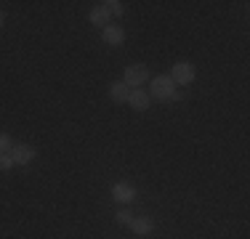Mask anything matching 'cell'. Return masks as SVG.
Masks as SVG:
<instances>
[{
	"instance_id": "obj_3",
	"label": "cell",
	"mask_w": 250,
	"mask_h": 239,
	"mask_svg": "<svg viewBox=\"0 0 250 239\" xmlns=\"http://www.w3.org/2000/svg\"><path fill=\"white\" fill-rule=\"evenodd\" d=\"M194 77H197V72H194L192 61H176L173 67H170V80H173L176 85H192Z\"/></svg>"
},
{
	"instance_id": "obj_11",
	"label": "cell",
	"mask_w": 250,
	"mask_h": 239,
	"mask_svg": "<svg viewBox=\"0 0 250 239\" xmlns=\"http://www.w3.org/2000/svg\"><path fill=\"white\" fill-rule=\"evenodd\" d=\"M115 218H117V223H120V226H130V220H133V213H130L128 207H120Z\"/></svg>"
},
{
	"instance_id": "obj_6",
	"label": "cell",
	"mask_w": 250,
	"mask_h": 239,
	"mask_svg": "<svg viewBox=\"0 0 250 239\" xmlns=\"http://www.w3.org/2000/svg\"><path fill=\"white\" fill-rule=\"evenodd\" d=\"M88 21H91L93 27H101V29H104L106 24H112V14H109V8H106L104 3L93 5L91 14H88Z\"/></svg>"
},
{
	"instance_id": "obj_1",
	"label": "cell",
	"mask_w": 250,
	"mask_h": 239,
	"mask_svg": "<svg viewBox=\"0 0 250 239\" xmlns=\"http://www.w3.org/2000/svg\"><path fill=\"white\" fill-rule=\"evenodd\" d=\"M152 96V101H176L178 96V85L173 80H170V75H157V77H152V82H149V91H146Z\"/></svg>"
},
{
	"instance_id": "obj_2",
	"label": "cell",
	"mask_w": 250,
	"mask_h": 239,
	"mask_svg": "<svg viewBox=\"0 0 250 239\" xmlns=\"http://www.w3.org/2000/svg\"><path fill=\"white\" fill-rule=\"evenodd\" d=\"M146 80H149V67H146V64H130V67H125L123 82L130 91H133V88H141Z\"/></svg>"
},
{
	"instance_id": "obj_10",
	"label": "cell",
	"mask_w": 250,
	"mask_h": 239,
	"mask_svg": "<svg viewBox=\"0 0 250 239\" xmlns=\"http://www.w3.org/2000/svg\"><path fill=\"white\" fill-rule=\"evenodd\" d=\"M128 96H130V88L125 85L123 80H117L109 85V99L115 101V104H128Z\"/></svg>"
},
{
	"instance_id": "obj_15",
	"label": "cell",
	"mask_w": 250,
	"mask_h": 239,
	"mask_svg": "<svg viewBox=\"0 0 250 239\" xmlns=\"http://www.w3.org/2000/svg\"><path fill=\"white\" fill-rule=\"evenodd\" d=\"M3 21H5V14H3V11H0V27H3Z\"/></svg>"
},
{
	"instance_id": "obj_5",
	"label": "cell",
	"mask_w": 250,
	"mask_h": 239,
	"mask_svg": "<svg viewBox=\"0 0 250 239\" xmlns=\"http://www.w3.org/2000/svg\"><path fill=\"white\" fill-rule=\"evenodd\" d=\"M8 154H11V159H14V167H16V165L24 167V165L32 162L38 152H35V146H29V143H14V149H11Z\"/></svg>"
},
{
	"instance_id": "obj_4",
	"label": "cell",
	"mask_w": 250,
	"mask_h": 239,
	"mask_svg": "<svg viewBox=\"0 0 250 239\" xmlns=\"http://www.w3.org/2000/svg\"><path fill=\"white\" fill-rule=\"evenodd\" d=\"M112 199H115L117 205L128 207L130 202L136 199V186H133V183H128V181H117L115 186H112Z\"/></svg>"
},
{
	"instance_id": "obj_8",
	"label": "cell",
	"mask_w": 250,
	"mask_h": 239,
	"mask_svg": "<svg viewBox=\"0 0 250 239\" xmlns=\"http://www.w3.org/2000/svg\"><path fill=\"white\" fill-rule=\"evenodd\" d=\"M128 104L133 106L136 112H146L152 106V96L146 93V91H141V88H133L130 96H128Z\"/></svg>"
},
{
	"instance_id": "obj_12",
	"label": "cell",
	"mask_w": 250,
	"mask_h": 239,
	"mask_svg": "<svg viewBox=\"0 0 250 239\" xmlns=\"http://www.w3.org/2000/svg\"><path fill=\"white\" fill-rule=\"evenodd\" d=\"M104 5L109 8V14H112V16H123V14H125V5L120 3V0H106Z\"/></svg>"
},
{
	"instance_id": "obj_7",
	"label": "cell",
	"mask_w": 250,
	"mask_h": 239,
	"mask_svg": "<svg viewBox=\"0 0 250 239\" xmlns=\"http://www.w3.org/2000/svg\"><path fill=\"white\" fill-rule=\"evenodd\" d=\"M101 40H104L106 45H123L125 43V29L117 27V24H106V27L101 29Z\"/></svg>"
},
{
	"instance_id": "obj_9",
	"label": "cell",
	"mask_w": 250,
	"mask_h": 239,
	"mask_svg": "<svg viewBox=\"0 0 250 239\" xmlns=\"http://www.w3.org/2000/svg\"><path fill=\"white\" fill-rule=\"evenodd\" d=\"M128 229L133 231V234H139V237H149L154 231V220L146 218V215H141V218H136V215H133V220H130Z\"/></svg>"
},
{
	"instance_id": "obj_14",
	"label": "cell",
	"mask_w": 250,
	"mask_h": 239,
	"mask_svg": "<svg viewBox=\"0 0 250 239\" xmlns=\"http://www.w3.org/2000/svg\"><path fill=\"white\" fill-rule=\"evenodd\" d=\"M11 167H14V159H11V154H0V173H8Z\"/></svg>"
},
{
	"instance_id": "obj_13",
	"label": "cell",
	"mask_w": 250,
	"mask_h": 239,
	"mask_svg": "<svg viewBox=\"0 0 250 239\" xmlns=\"http://www.w3.org/2000/svg\"><path fill=\"white\" fill-rule=\"evenodd\" d=\"M14 149V139L8 133H0V154H8Z\"/></svg>"
}]
</instances>
